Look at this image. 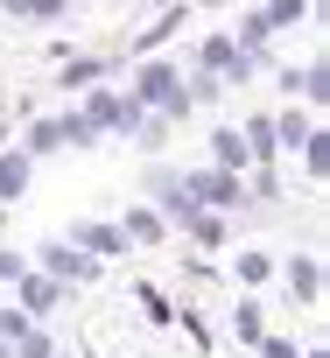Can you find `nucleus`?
<instances>
[{"instance_id":"obj_18","label":"nucleus","mask_w":330,"mask_h":358,"mask_svg":"<svg viewBox=\"0 0 330 358\" xmlns=\"http://www.w3.org/2000/svg\"><path fill=\"white\" fill-rule=\"evenodd\" d=\"M232 330H239V344H260V337H267V323H260V302H239V309H232Z\"/></svg>"},{"instance_id":"obj_2","label":"nucleus","mask_w":330,"mask_h":358,"mask_svg":"<svg viewBox=\"0 0 330 358\" xmlns=\"http://www.w3.org/2000/svg\"><path fill=\"white\" fill-rule=\"evenodd\" d=\"M183 190H190V204H204V211H232V204H239V176L197 169V176H183Z\"/></svg>"},{"instance_id":"obj_4","label":"nucleus","mask_w":330,"mask_h":358,"mask_svg":"<svg viewBox=\"0 0 330 358\" xmlns=\"http://www.w3.org/2000/svg\"><path fill=\"white\" fill-rule=\"evenodd\" d=\"M85 120H92V127H141L148 106H134L127 92H92V99H85Z\"/></svg>"},{"instance_id":"obj_5","label":"nucleus","mask_w":330,"mask_h":358,"mask_svg":"<svg viewBox=\"0 0 330 358\" xmlns=\"http://www.w3.org/2000/svg\"><path fill=\"white\" fill-rule=\"evenodd\" d=\"M15 295H22V302H15L22 316H57V302H64L71 288H64V281H50V274H22V281H15Z\"/></svg>"},{"instance_id":"obj_11","label":"nucleus","mask_w":330,"mask_h":358,"mask_svg":"<svg viewBox=\"0 0 330 358\" xmlns=\"http://www.w3.org/2000/svg\"><path fill=\"white\" fill-rule=\"evenodd\" d=\"M106 71H113V64H106V57H71V64H64V71H57V85H64V92H92V85H99V78H106Z\"/></svg>"},{"instance_id":"obj_21","label":"nucleus","mask_w":330,"mask_h":358,"mask_svg":"<svg viewBox=\"0 0 330 358\" xmlns=\"http://www.w3.org/2000/svg\"><path fill=\"white\" fill-rule=\"evenodd\" d=\"M141 295V309L155 316V323H176V309H169V295H162V288H134Z\"/></svg>"},{"instance_id":"obj_23","label":"nucleus","mask_w":330,"mask_h":358,"mask_svg":"<svg viewBox=\"0 0 330 358\" xmlns=\"http://www.w3.org/2000/svg\"><path fill=\"white\" fill-rule=\"evenodd\" d=\"M302 162H309V176H323V162H330V148H323L316 127H309V141H302Z\"/></svg>"},{"instance_id":"obj_14","label":"nucleus","mask_w":330,"mask_h":358,"mask_svg":"<svg viewBox=\"0 0 330 358\" xmlns=\"http://www.w3.org/2000/svg\"><path fill=\"white\" fill-rule=\"evenodd\" d=\"M267 127H274V148H302L316 120H309V113H281V120H267Z\"/></svg>"},{"instance_id":"obj_6","label":"nucleus","mask_w":330,"mask_h":358,"mask_svg":"<svg viewBox=\"0 0 330 358\" xmlns=\"http://www.w3.org/2000/svg\"><path fill=\"white\" fill-rule=\"evenodd\" d=\"M71 246H85L92 260H113V253H127V232L106 218H85V225H71Z\"/></svg>"},{"instance_id":"obj_19","label":"nucleus","mask_w":330,"mask_h":358,"mask_svg":"<svg viewBox=\"0 0 330 358\" xmlns=\"http://www.w3.org/2000/svg\"><path fill=\"white\" fill-rule=\"evenodd\" d=\"M8 358H57V344H50V337H43L36 323H29V330H22V337L8 344Z\"/></svg>"},{"instance_id":"obj_10","label":"nucleus","mask_w":330,"mask_h":358,"mask_svg":"<svg viewBox=\"0 0 330 358\" xmlns=\"http://www.w3.org/2000/svg\"><path fill=\"white\" fill-rule=\"evenodd\" d=\"M148 183H155V204H162V218H183V211H190V190H183V176H169V169H155Z\"/></svg>"},{"instance_id":"obj_16","label":"nucleus","mask_w":330,"mask_h":358,"mask_svg":"<svg viewBox=\"0 0 330 358\" xmlns=\"http://www.w3.org/2000/svg\"><path fill=\"white\" fill-rule=\"evenodd\" d=\"M50 148H64V120H36V127H29V148H22V155L36 162V155H50Z\"/></svg>"},{"instance_id":"obj_3","label":"nucleus","mask_w":330,"mask_h":358,"mask_svg":"<svg viewBox=\"0 0 330 358\" xmlns=\"http://www.w3.org/2000/svg\"><path fill=\"white\" fill-rule=\"evenodd\" d=\"M43 274L71 288V281H99V260H92L85 246H64V239H57V246H43Z\"/></svg>"},{"instance_id":"obj_24","label":"nucleus","mask_w":330,"mask_h":358,"mask_svg":"<svg viewBox=\"0 0 330 358\" xmlns=\"http://www.w3.org/2000/svg\"><path fill=\"white\" fill-rule=\"evenodd\" d=\"M22 274H29V260H22V253H8V246H0V281H22Z\"/></svg>"},{"instance_id":"obj_7","label":"nucleus","mask_w":330,"mask_h":358,"mask_svg":"<svg viewBox=\"0 0 330 358\" xmlns=\"http://www.w3.org/2000/svg\"><path fill=\"white\" fill-rule=\"evenodd\" d=\"M281 281H288V295H295V302H323V267H316L309 253H295V260L281 267Z\"/></svg>"},{"instance_id":"obj_13","label":"nucleus","mask_w":330,"mask_h":358,"mask_svg":"<svg viewBox=\"0 0 330 358\" xmlns=\"http://www.w3.org/2000/svg\"><path fill=\"white\" fill-rule=\"evenodd\" d=\"M211 155H218L211 169H225V176H239V169H246V141H239L232 127H218V141H211Z\"/></svg>"},{"instance_id":"obj_17","label":"nucleus","mask_w":330,"mask_h":358,"mask_svg":"<svg viewBox=\"0 0 330 358\" xmlns=\"http://www.w3.org/2000/svg\"><path fill=\"white\" fill-rule=\"evenodd\" d=\"M267 274H274V260H267V253H253V246H246V253H239V267H232V281H246V288H260Z\"/></svg>"},{"instance_id":"obj_8","label":"nucleus","mask_w":330,"mask_h":358,"mask_svg":"<svg viewBox=\"0 0 330 358\" xmlns=\"http://www.w3.org/2000/svg\"><path fill=\"white\" fill-rule=\"evenodd\" d=\"M120 232H127V246H162V239H169V218H162V211H127L120 218Z\"/></svg>"},{"instance_id":"obj_15","label":"nucleus","mask_w":330,"mask_h":358,"mask_svg":"<svg viewBox=\"0 0 330 358\" xmlns=\"http://www.w3.org/2000/svg\"><path fill=\"white\" fill-rule=\"evenodd\" d=\"M0 8H8V15H22V22H57L71 0H0Z\"/></svg>"},{"instance_id":"obj_25","label":"nucleus","mask_w":330,"mask_h":358,"mask_svg":"<svg viewBox=\"0 0 330 358\" xmlns=\"http://www.w3.org/2000/svg\"><path fill=\"white\" fill-rule=\"evenodd\" d=\"M260 351H267V358H302V351H295V337H260Z\"/></svg>"},{"instance_id":"obj_12","label":"nucleus","mask_w":330,"mask_h":358,"mask_svg":"<svg viewBox=\"0 0 330 358\" xmlns=\"http://www.w3.org/2000/svg\"><path fill=\"white\" fill-rule=\"evenodd\" d=\"M183 232H190L204 253H211V246H225V218H218V211H204V204H190V211H183Z\"/></svg>"},{"instance_id":"obj_20","label":"nucleus","mask_w":330,"mask_h":358,"mask_svg":"<svg viewBox=\"0 0 330 358\" xmlns=\"http://www.w3.org/2000/svg\"><path fill=\"white\" fill-rule=\"evenodd\" d=\"M302 8H309V0H274V8L260 15V29L274 36V29H288V22H302Z\"/></svg>"},{"instance_id":"obj_1","label":"nucleus","mask_w":330,"mask_h":358,"mask_svg":"<svg viewBox=\"0 0 330 358\" xmlns=\"http://www.w3.org/2000/svg\"><path fill=\"white\" fill-rule=\"evenodd\" d=\"M127 99H134V106H155L162 120H190V92H183L176 64H141V78H134Z\"/></svg>"},{"instance_id":"obj_22","label":"nucleus","mask_w":330,"mask_h":358,"mask_svg":"<svg viewBox=\"0 0 330 358\" xmlns=\"http://www.w3.org/2000/svg\"><path fill=\"white\" fill-rule=\"evenodd\" d=\"M295 85H302V92H309V106H323V99H330V78H323V64H309V71H302V78H295Z\"/></svg>"},{"instance_id":"obj_9","label":"nucleus","mask_w":330,"mask_h":358,"mask_svg":"<svg viewBox=\"0 0 330 358\" xmlns=\"http://www.w3.org/2000/svg\"><path fill=\"white\" fill-rule=\"evenodd\" d=\"M29 176H36V162H29L22 148H0V204H15V197L29 190Z\"/></svg>"}]
</instances>
